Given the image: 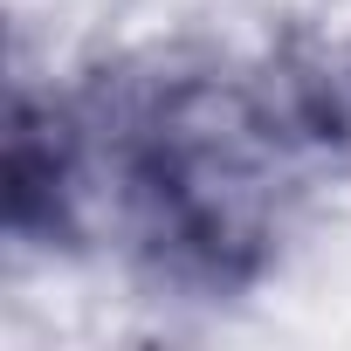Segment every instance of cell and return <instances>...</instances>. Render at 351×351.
Segmentation results:
<instances>
[{"instance_id":"2","label":"cell","mask_w":351,"mask_h":351,"mask_svg":"<svg viewBox=\"0 0 351 351\" xmlns=\"http://www.w3.org/2000/svg\"><path fill=\"white\" fill-rule=\"evenodd\" d=\"M83 200H90L83 110L21 90L8 124V234L21 248H69L83 234Z\"/></svg>"},{"instance_id":"1","label":"cell","mask_w":351,"mask_h":351,"mask_svg":"<svg viewBox=\"0 0 351 351\" xmlns=\"http://www.w3.org/2000/svg\"><path fill=\"white\" fill-rule=\"evenodd\" d=\"M76 110L90 172L110 165L131 255L165 289L241 296L269 276L289 193L317 158L276 110L262 62H158L110 76Z\"/></svg>"}]
</instances>
